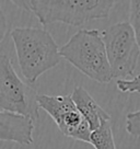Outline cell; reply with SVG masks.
<instances>
[{
    "label": "cell",
    "instance_id": "10",
    "mask_svg": "<svg viewBox=\"0 0 140 149\" xmlns=\"http://www.w3.org/2000/svg\"><path fill=\"white\" fill-rule=\"evenodd\" d=\"M129 23L135 31L140 46V0H132L129 5Z\"/></svg>",
    "mask_w": 140,
    "mask_h": 149
},
{
    "label": "cell",
    "instance_id": "12",
    "mask_svg": "<svg viewBox=\"0 0 140 149\" xmlns=\"http://www.w3.org/2000/svg\"><path fill=\"white\" fill-rule=\"evenodd\" d=\"M117 89L121 92L140 93V74L136 76L131 80L119 79L116 81Z\"/></svg>",
    "mask_w": 140,
    "mask_h": 149
},
{
    "label": "cell",
    "instance_id": "6",
    "mask_svg": "<svg viewBox=\"0 0 140 149\" xmlns=\"http://www.w3.org/2000/svg\"><path fill=\"white\" fill-rule=\"evenodd\" d=\"M37 104L53 118L64 135L75 140L90 144L92 130L88 122L77 109L71 94H37Z\"/></svg>",
    "mask_w": 140,
    "mask_h": 149
},
{
    "label": "cell",
    "instance_id": "3",
    "mask_svg": "<svg viewBox=\"0 0 140 149\" xmlns=\"http://www.w3.org/2000/svg\"><path fill=\"white\" fill-rule=\"evenodd\" d=\"M60 55L90 79L100 84L112 81L105 44L98 30H79L60 47Z\"/></svg>",
    "mask_w": 140,
    "mask_h": 149
},
{
    "label": "cell",
    "instance_id": "2",
    "mask_svg": "<svg viewBox=\"0 0 140 149\" xmlns=\"http://www.w3.org/2000/svg\"><path fill=\"white\" fill-rule=\"evenodd\" d=\"M21 9L32 12L40 23L61 22L80 26L92 20L106 19L116 1L113 0H13Z\"/></svg>",
    "mask_w": 140,
    "mask_h": 149
},
{
    "label": "cell",
    "instance_id": "7",
    "mask_svg": "<svg viewBox=\"0 0 140 149\" xmlns=\"http://www.w3.org/2000/svg\"><path fill=\"white\" fill-rule=\"evenodd\" d=\"M34 120L31 116L0 111V139L21 145H32Z\"/></svg>",
    "mask_w": 140,
    "mask_h": 149
},
{
    "label": "cell",
    "instance_id": "9",
    "mask_svg": "<svg viewBox=\"0 0 140 149\" xmlns=\"http://www.w3.org/2000/svg\"><path fill=\"white\" fill-rule=\"evenodd\" d=\"M90 144L95 149H116L111 121H104L98 130L92 132Z\"/></svg>",
    "mask_w": 140,
    "mask_h": 149
},
{
    "label": "cell",
    "instance_id": "8",
    "mask_svg": "<svg viewBox=\"0 0 140 149\" xmlns=\"http://www.w3.org/2000/svg\"><path fill=\"white\" fill-rule=\"evenodd\" d=\"M71 98L92 132L98 130L104 121H111V115L98 105L83 87H76L71 93Z\"/></svg>",
    "mask_w": 140,
    "mask_h": 149
},
{
    "label": "cell",
    "instance_id": "13",
    "mask_svg": "<svg viewBox=\"0 0 140 149\" xmlns=\"http://www.w3.org/2000/svg\"><path fill=\"white\" fill-rule=\"evenodd\" d=\"M6 23H7V20H6L5 14H3V12L0 10V28H1V41H2V40H3V38L6 37V33H7L8 29H9V28H7Z\"/></svg>",
    "mask_w": 140,
    "mask_h": 149
},
{
    "label": "cell",
    "instance_id": "1",
    "mask_svg": "<svg viewBox=\"0 0 140 149\" xmlns=\"http://www.w3.org/2000/svg\"><path fill=\"white\" fill-rule=\"evenodd\" d=\"M10 35L20 70L28 82H35L60 63V47L45 29L17 28Z\"/></svg>",
    "mask_w": 140,
    "mask_h": 149
},
{
    "label": "cell",
    "instance_id": "11",
    "mask_svg": "<svg viewBox=\"0 0 140 149\" xmlns=\"http://www.w3.org/2000/svg\"><path fill=\"white\" fill-rule=\"evenodd\" d=\"M126 130L131 136H140V110L127 114Z\"/></svg>",
    "mask_w": 140,
    "mask_h": 149
},
{
    "label": "cell",
    "instance_id": "5",
    "mask_svg": "<svg viewBox=\"0 0 140 149\" xmlns=\"http://www.w3.org/2000/svg\"><path fill=\"white\" fill-rule=\"evenodd\" d=\"M0 111L11 112L38 120L37 94L19 78L12 61L6 54L0 55Z\"/></svg>",
    "mask_w": 140,
    "mask_h": 149
},
{
    "label": "cell",
    "instance_id": "4",
    "mask_svg": "<svg viewBox=\"0 0 140 149\" xmlns=\"http://www.w3.org/2000/svg\"><path fill=\"white\" fill-rule=\"evenodd\" d=\"M113 78L123 79L135 72L140 57V46L129 22H118L102 32Z\"/></svg>",
    "mask_w": 140,
    "mask_h": 149
}]
</instances>
